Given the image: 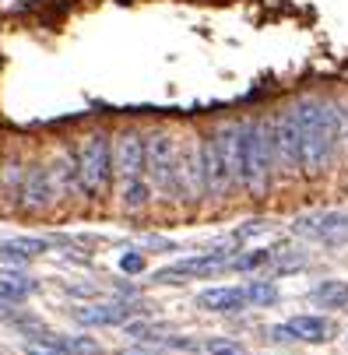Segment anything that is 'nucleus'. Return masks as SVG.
I'll list each match as a JSON object with an SVG mask.
<instances>
[{"label": "nucleus", "instance_id": "obj_15", "mask_svg": "<svg viewBox=\"0 0 348 355\" xmlns=\"http://www.w3.org/2000/svg\"><path fill=\"white\" fill-rule=\"evenodd\" d=\"M295 341H310V345H320V341H331L334 327L327 317H313V313H303V317H292L288 320Z\"/></svg>", "mask_w": 348, "mask_h": 355}, {"label": "nucleus", "instance_id": "obj_4", "mask_svg": "<svg viewBox=\"0 0 348 355\" xmlns=\"http://www.w3.org/2000/svg\"><path fill=\"white\" fill-rule=\"evenodd\" d=\"M271 123H275V166H281L285 173L303 169V130L295 106L271 116Z\"/></svg>", "mask_w": 348, "mask_h": 355}, {"label": "nucleus", "instance_id": "obj_19", "mask_svg": "<svg viewBox=\"0 0 348 355\" xmlns=\"http://www.w3.org/2000/svg\"><path fill=\"white\" fill-rule=\"evenodd\" d=\"M148 197H152V187H148L141 176L123 183V208H127V211H137V208H144V205H148Z\"/></svg>", "mask_w": 348, "mask_h": 355}, {"label": "nucleus", "instance_id": "obj_14", "mask_svg": "<svg viewBox=\"0 0 348 355\" xmlns=\"http://www.w3.org/2000/svg\"><path fill=\"white\" fill-rule=\"evenodd\" d=\"M246 302V288H205L197 295V306L208 313H239Z\"/></svg>", "mask_w": 348, "mask_h": 355}, {"label": "nucleus", "instance_id": "obj_6", "mask_svg": "<svg viewBox=\"0 0 348 355\" xmlns=\"http://www.w3.org/2000/svg\"><path fill=\"white\" fill-rule=\"evenodd\" d=\"M208 193V176H205V155L201 141L180 144V162H176V197H205Z\"/></svg>", "mask_w": 348, "mask_h": 355}, {"label": "nucleus", "instance_id": "obj_11", "mask_svg": "<svg viewBox=\"0 0 348 355\" xmlns=\"http://www.w3.org/2000/svg\"><path fill=\"white\" fill-rule=\"evenodd\" d=\"M201 155H205L208 193H211V197H222V193H225V190L232 187V173H229V166H225V159H222V148H218L215 134L201 141Z\"/></svg>", "mask_w": 348, "mask_h": 355}, {"label": "nucleus", "instance_id": "obj_3", "mask_svg": "<svg viewBox=\"0 0 348 355\" xmlns=\"http://www.w3.org/2000/svg\"><path fill=\"white\" fill-rule=\"evenodd\" d=\"M78 166H81V187H85V193H103L106 190L110 173H113V151H110L106 134H92L81 144Z\"/></svg>", "mask_w": 348, "mask_h": 355}, {"label": "nucleus", "instance_id": "obj_8", "mask_svg": "<svg viewBox=\"0 0 348 355\" xmlns=\"http://www.w3.org/2000/svg\"><path fill=\"white\" fill-rule=\"evenodd\" d=\"M225 268H232L229 253H197V257H186V261L173 264V268L155 271V282H166V285L173 282L176 285V278H208V275H218Z\"/></svg>", "mask_w": 348, "mask_h": 355}, {"label": "nucleus", "instance_id": "obj_10", "mask_svg": "<svg viewBox=\"0 0 348 355\" xmlns=\"http://www.w3.org/2000/svg\"><path fill=\"white\" fill-rule=\"evenodd\" d=\"M113 159H116V169L123 180H137L144 162H148V141L137 134V130H127L120 141H116V151H113Z\"/></svg>", "mask_w": 348, "mask_h": 355}, {"label": "nucleus", "instance_id": "obj_5", "mask_svg": "<svg viewBox=\"0 0 348 355\" xmlns=\"http://www.w3.org/2000/svg\"><path fill=\"white\" fill-rule=\"evenodd\" d=\"M176 162H180V144L169 130H155L148 137V162L144 169L152 173V183L166 193H176Z\"/></svg>", "mask_w": 348, "mask_h": 355}, {"label": "nucleus", "instance_id": "obj_22", "mask_svg": "<svg viewBox=\"0 0 348 355\" xmlns=\"http://www.w3.org/2000/svg\"><path fill=\"white\" fill-rule=\"evenodd\" d=\"M205 352H208V355H246V348L236 345V341H229V338H211V341L205 345Z\"/></svg>", "mask_w": 348, "mask_h": 355}, {"label": "nucleus", "instance_id": "obj_23", "mask_svg": "<svg viewBox=\"0 0 348 355\" xmlns=\"http://www.w3.org/2000/svg\"><path fill=\"white\" fill-rule=\"evenodd\" d=\"M120 268H123L127 275H141V271H144V257H141V253H123Z\"/></svg>", "mask_w": 348, "mask_h": 355}, {"label": "nucleus", "instance_id": "obj_1", "mask_svg": "<svg viewBox=\"0 0 348 355\" xmlns=\"http://www.w3.org/2000/svg\"><path fill=\"white\" fill-rule=\"evenodd\" d=\"M303 130V173L320 176L331 162L345 134V113L331 98H299L295 103Z\"/></svg>", "mask_w": 348, "mask_h": 355}, {"label": "nucleus", "instance_id": "obj_17", "mask_svg": "<svg viewBox=\"0 0 348 355\" xmlns=\"http://www.w3.org/2000/svg\"><path fill=\"white\" fill-rule=\"evenodd\" d=\"M49 345H57L64 355H103V345L95 338H53L49 334Z\"/></svg>", "mask_w": 348, "mask_h": 355}, {"label": "nucleus", "instance_id": "obj_18", "mask_svg": "<svg viewBox=\"0 0 348 355\" xmlns=\"http://www.w3.org/2000/svg\"><path fill=\"white\" fill-rule=\"evenodd\" d=\"M32 292H35V282H28V278H4V275H0V302H21Z\"/></svg>", "mask_w": 348, "mask_h": 355}, {"label": "nucleus", "instance_id": "obj_21", "mask_svg": "<svg viewBox=\"0 0 348 355\" xmlns=\"http://www.w3.org/2000/svg\"><path fill=\"white\" fill-rule=\"evenodd\" d=\"M275 261V253L268 250H250V253H239V257H232V271H257L264 264Z\"/></svg>", "mask_w": 348, "mask_h": 355}, {"label": "nucleus", "instance_id": "obj_16", "mask_svg": "<svg viewBox=\"0 0 348 355\" xmlns=\"http://www.w3.org/2000/svg\"><path fill=\"white\" fill-rule=\"evenodd\" d=\"M310 299L324 310H345L348 306V282H338V278H327V282H317L310 288Z\"/></svg>", "mask_w": 348, "mask_h": 355}, {"label": "nucleus", "instance_id": "obj_2", "mask_svg": "<svg viewBox=\"0 0 348 355\" xmlns=\"http://www.w3.org/2000/svg\"><path fill=\"white\" fill-rule=\"evenodd\" d=\"M275 169V123L246 120L239 137V187L250 193H264Z\"/></svg>", "mask_w": 348, "mask_h": 355}, {"label": "nucleus", "instance_id": "obj_24", "mask_svg": "<svg viewBox=\"0 0 348 355\" xmlns=\"http://www.w3.org/2000/svg\"><path fill=\"white\" fill-rule=\"evenodd\" d=\"M345 137H348V113H345Z\"/></svg>", "mask_w": 348, "mask_h": 355}, {"label": "nucleus", "instance_id": "obj_12", "mask_svg": "<svg viewBox=\"0 0 348 355\" xmlns=\"http://www.w3.org/2000/svg\"><path fill=\"white\" fill-rule=\"evenodd\" d=\"M18 197H21V208H28V211L46 208L49 200H53V190H49V176H46V169H39V166L25 169V173H21Z\"/></svg>", "mask_w": 348, "mask_h": 355}, {"label": "nucleus", "instance_id": "obj_13", "mask_svg": "<svg viewBox=\"0 0 348 355\" xmlns=\"http://www.w3.org/2000/svg\"><path fill=\"white\" fill-rule=\"evenodd\" d=\"M130 317V306L123 302H98V306H78L74 310V320L85 324V327H116Z\"/></svg>", "mask_w": 348, "mask_h": 355}, {"label": "nucleus", "instance_id": "obj_7", "mask_svg": "<svg viewBox=\"0 0 348 355\" xmlns=\"http://www.w3.org/2000/svg\"><path fill=\"white\" fill-rule=\"evenodd\" d=\"M295 236H306L317 243H345L348 239V211H313L292 222Z\"/></svg>", "mask_w": 348, "mask_h": 355}, {"label": "nucleus", "instance_id": "obj_20", "mask_svg": "<svg viewBox=\"0 0 348 355\" xmlns=\"http://www.w3.org/2000/svg\"><path fill=\"white\" fill-rule=\"evenodd\" d=\"M246 299H250L254 306H275L278 302V285L275 282H250L246 285Z\"/></svg>", "mask_w": 348, "mask_h": 355}, {"label": "nucleus", "instance_id": "obj_9", "mask_svg": "<svg viewBox=\"0 0 348 355\" xmlns=\"http://www.w3.org/2000/svg\"><path fill=\"white\" fill-rule=\"evenodd\" d=\"M46 176H49V190H53V197H67V193H74V190H85V187H81L78 155H71V151H57L53 162L46 166Z\"/></svg>", "mask_w": 348, "mask_h": 355}, {"label": "nucleus", "instance_id": "obj_25", "mask_svg": "<svg viewBox=\"0 0 348 355\" xmlns=\"http://www.w3.org/2000/svg\"><path fill=\"white\" fill-rule=\"evenodd\" d=\"M127 355H141V352H127Z\"/></svg>", "mask_w": 348, "mask_h": 355}]
</instances>
